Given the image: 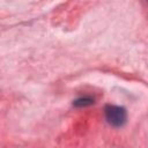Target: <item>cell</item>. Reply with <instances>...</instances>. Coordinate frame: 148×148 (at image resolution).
Returning a JSON list of instances; mask_svg holds the SVG:
<instances>
[{"mask_svg":"<svg viewBox=\"0 0 148 148\" xmlns=\"http://www.w3.org/2000/svg\"><path fill=\"white\" fill-rule=\"evenodd\" d=\"M94 103H95V101L91 97H80L73 102V105L76 108H84V106L92 105Z\"/></svg>","mask_w":148,"mask_h":148,"instance_id":"obj_2","label":"cell"},{"mask_svg":"<svg viewBox=\"0 0 148 148\" xmlns=\"http://www.w3.org/2000/svg\"><path fill=\"white\" fill-rule=\"evenodd\" d=\"M104 114L108 123L113 127H121L127 120V112L125 108L119 105L108 104L104 108Z\"/></svg>","mask_w":148,"mask_h":148,"instance_id":"obj_1","label":"cell"}]
</instances>
